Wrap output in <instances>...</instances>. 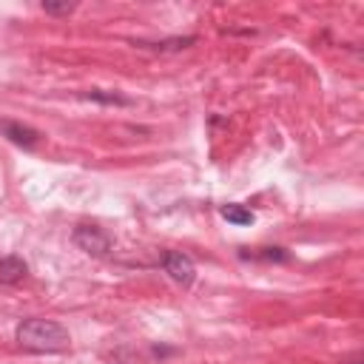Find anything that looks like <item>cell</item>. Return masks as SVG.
<instances>
[{"label":"cell","mask_w":364,"mask_h":364,"mask_svg":"<svg viewBox=\"0 0 364 364\" xmlns=\"http://www.w3.org/2000/svg\"><path fill=\"white\" fill-rule=\"evenodd\" d=\"M0 131H3V136H6L9 142H14V145H20V148H26V151H31V148L40 142V131H34L31 125L14 122V119H3V122H0Z\"/></svg>","instance_id":"obj_4"},{"label":"cell","mask_w":364,"mask_h":364,"mask_svg":"<svg viewBox=\"0 0 364 364\" xmlns=\"http://www.w3.org/2000/svg\"><path fill=\"white\" fill-rule=\"evenodd\" d=\"M43 11L46 14H71L74 3H43Z\"/></svg>","instance_id":"obj_10"},{"label":"cell","mask_w":364,"mask_h":364,"mask_svg":"<svg viewBox=\"0 0 364 364\" xmlns=\"http://www.w3.org/2000/svg\"><path fill=\"white\" fill-rule=\"evenodd\" d=\"M80 97H82V100H91V102H102V105H131V102H134L131 97H122V94H117V91H102V88L82 91Z\"/></svg>","instance_id":"obj_9"},{"label":"cell","mask_w":364,"mask_h":364,"mask_svg":"<svg viewBox=\"0 0 364 364\" xmlns=\"http://www.w3.org/2000/svg\"><path fill=\"white\" fill-rule=\"evenodd\" d=\"M159 264H162V270H165L176 284H182V287H191L193 279H196V264H193V259H191L188 253H182V250H165V253L159 256Z\"/></svg>","instance_id":"obj_3"},{"label":"cell","mask_w":364,"mask_h":364,"mask_svg":"<svg viewBox=\"0 0 364 364\" xmlns=\"http://www.w3.org/2000/svg\"><path fill=\"white\" fill-rule=\"evenodd\" d=\"M239 256L253 259V262H290V253L284 247H256V250L239 247Z\"/></svg>","instance_id":"obj_7"},{"label":"cell","mask_w":364,"mask_h":364,"mask_svg":"<svg viewBox=\"0 0 364 364\" xmlns=\"http://www.w3.org/2000/svg\"><path fill=\"white\" fill-rule=\"evenodd\" d=\"M347 364H361V355H358V353H355V355H353V358H350V361H347Z\"/></svg>","instance_id":"obj_11"},{"label":"cell","mask_w":364,"mask_h":364,"mask_svg":"<svg viewBox=\"0 0 364 364\" xmlns=\"http://www.w3.org/2000/svg\"><path fill=\"white\" fill-rule=\"evenodd\" d=\"M14 338L28 353H63L71 344L68 330L54 318H23L14 330Z\"/></svg>","instance_id":"obj_1"},{"label":"cell","mask_w":364,"mask_h":364,"mask_svg":"<svg viewBox=\"0 0 364 364\" xmlns=\"http://www.w3.org/2000/svg\"><path fill=\"white\" fill-rule=\"evenodd\" d=\"M219 213H222V219H228L230 225H239V228H245V225H253V210L250 208H245V205H239V202H228V205H222L219 208Z\"/></svg>","instance_id":"obj_8"},{"label":"cell","mask_w":364,"mask_h":364,"mask_svg":"<svg viewBox=\"0 0 364 364\" xmlns=\"http://www.w3.org/2000/svg\"><path fill=\"white\" fill-rule=\"evenodd\" d=\"M28 276V262L17 253L0 259V284H20Z\"/></svg>","instance_id":"obj_6"},{"label":"cell","mask_w":364,"mask_h":364,"mask_svg":"<svg viewBox=\"0 0 364 364\" xmlns=\"http://www.w3.org/2000/svg\"><path fill=\"white\" fill-rule=\"evenodd\" d=\"M196 43V34H188V37H168V40H134L136 48L142 51H156V54H171V51H182L188 46Z\"/></svg>","instance_id":"obj_5"},{"label":"cell","mask_w":364,"mask_h":364,"mask_svg":"<svg viewBox=\"0 0 364 364\" xmlns=\"http://www.w3.org/2000/svg\"><path fill=\"white\" fill-rule=\"evenodd\" d=\"M71 242H74L82 253L97 256V259H105V256H111V250H114L111 233L102 230V228H97V225H77L74 233H71Z\"/></svg>","instance_id":"obj_2"}]
</instances>
